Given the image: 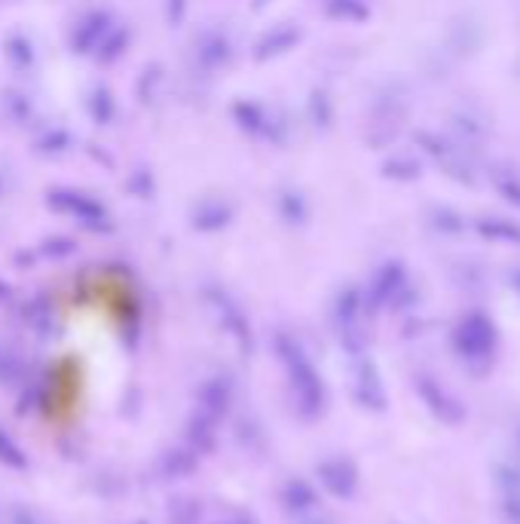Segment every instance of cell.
I'll return each instance as SVG.
<instances>
[{"mask_svg": "<svg viewBox=\"0 0 520 524\" xmlns=\"http://www.w3.org/2000/svg\"><path fill=\"white\" fill-rule=\"evenodd\" d=\"M276 353H278V362L285 365V372H288V396L294 411L304 420L322 418L324 405H328V390H324L322 374L315 372V365L309 362L304 346L288 335H278Z\"/></svg>", "mask_w": 520, "mask_h": 524, "instance_id": "1", "label": "cell"}, {"mask_svg": "<svg viewBox=\"0 0 520 524\" xmlns=\"http://www.w3.org/2000/svg\"><path fill=\"white\" fill-rule=\"evenodd\" d=\"M450 344H453L456 356H460L471 372L484 374V372H490L496 350H499V331H496L487 313H465L453 326Z\"/></svg>", "mask_w": 520, "mask_h": 524, "instance_id": "2", "label": "cell"}, {"mask_svg": "<svg viewBox=\"0 0 520 524\" xmlns=\"http://www.w3.org/2000/svg\"><path fill=\"white\" fill-rule=\"evenodd\" d=\"M416 392L423 399V405L432 411V418H438L447 427H460L465 420V405L460 402V396H453L438 377L432 374H416Z\"/></svg>", "mask_w": 520, "mask_h": 524, "instance_id": "3", "label": "cell"}, {"mask_svg": "<svg viewBox=\"0 0 520 524\" xmlns=\"http://www.w3.org/2000/svg\"><path fill=\"white\" fill-rule=\"evenodd\" d=\"M419 142H423L425 151L447 169V175L460 179L462 184H475V163H471L469 151H465L460 142L441 138V135H419Z\"/></svg>", "mask_w": 520, "mask_h": 524, "instance_id": "4", "label": "cell"}, {"mask_svg": "<svg viewBox=\"0 0 520 524\" xmlns=\"http://www.w3.org/2000/svg\"><path fill=\"white\" fill-rule=\"evenodd\" d=\"M315 479L331 497L349 500V497H355V491H359L361 475H359V466H355L349 457H328L315 466Z\"/></svg>", "mask_w": 520, "mask_h": 524, "instance_id": "5", "label": "cell"}, {"mask_svg": "<svg viewBox=\"0 0 520 524\" xmlns=\"http://www.w3.org/2000/svg\"><path fill=\"white\" fill-rule=\"evenodd\" d=\"M352 396H355V402H359L361 408H368V411H386L389 396H386L383 377H379L374 362L359 359L355 374H352Z\"/></svg>", "mask_w": 520, "mask_h": 524, "instance_id": "6", "label": "cell"}, {"mask_svg": "<svg viewBox=\"0 0 520 524\" xmlns=\"http://www.w3.org/2000/svg\"><path fill=\"white\" fill-rule=\"evenodd\" d=\"M407 295V270L401 264H386L370 282V304L374 307H398Z\"/></svg>", "mask_w": 520, "mask_h": 524, "instance_id": "7", "label": "cell"}, {"mask_svg": "<svg viewBox=\"0 0 520 524\" xmlns=\"http://www.w3.org/2000/svg\"><path fill=\"white\" fill-rule=\"evenodd\" d=\"M233 405V387L227 377H208V381L196 392V414L221 423L230 414Z\"/></svg>", "mask_w": 520, "mask_h": 524, "instance_id": "8", "label": "cell"}, {"mask_svg": "<svg viewBox=\"0 0 520 524\" xmlns=\"http://www.w3.org/2000/svg\"><path fill=\"white\" fill-rule=\"evenodd\" d=\"M496 484H499L502 512H506L508 524H520V473L515 466H499L496 469Z\"/></svg>", "mask_w": 520, "mask_h": 524, "instance_id": "9", "label": "cell"}, {"mask_svg": "<svg viewBox=\"0 0 520 524\" xmlns=\"http://www.w3.org/2000/svg\"><path fill=\"white\" fill-rule=\"evenodd\" d=\"M318 503L315 488L306 479H288L282 484V506L294 515H306L313 512Z\"/></svg>", "mask_w": 520, "mask_h": 524, "instance_id": "10", "label": "cell"}, {"mask_svg": "<svg viewBox=\"0 0 520 524\" xmlns=\"http://www.w3.org/2000/svg\"><path fill=\"white\" fill-rule=\"evenodd\" d=\"M199 466V454L190 448H169L160 457V473L166 479H187V475L196 473Z\"/></svg>", "mask_w": 520, "mask_h": 524, "instance_id": "11", "label": "cell"}, {"mask_svg": "<svg viewBox=\"0 0 520 524\" xmlns=\"http://www.w3.org/2000/svg\"><path fill=\"white\" fill-rule=\"evenodd\" d=\"M217 445V423L203 418V414H193L187 420V448L196 454H208Z\"/></svg>", "mask_w": 520, "mask_h": 524, "instance_id": "12", "label": "cell"}, {"mask_svg": "<svg viewBox=\"0 0 520 524\" xmlns=\"http://www.w3.org/2000/svg\"><path fill=\"white\" fill-rule=\"evenodd\" d=\"M475 230L484 240L490 243H506V245H520V221L508 218H480Z\"/></svg>", "mask_w": 520, "mask_h": 524, "instance_id": "13", "label": "cell"}, {"mask_svg": "<svg viewBox=\"0 0 520 524\" xmlns=\"http://www.w3.org/2000/svg\"><path fill=\"white\" fill-rule=\"evenodd\" d=\"M0 464L6 469H15V473H25L28 469V454L22 448L15 438L6 433V429H0Z\"/></svg>", "mask_w": 520, "mask_h": 524, "instance_id": "14", "label": "cell"}, {"mask_svg": "<svg viewBox=\"0 0 520 524\" xmlns=\"http://www.w3.org/2000/svg\"><path fill=\"white\" fill-rule=\"evenodd\" d=\"M199 515H203V506H199V500L178 497V500H172V503H169L166 519H169V524H196Z\"/></svg>", "mask_w": 520, "mask_h": 524, "instance_id": "15", "label": "cell"}, {"mask_svg": "<svg viewBox=\"0 0 520 524\" xmlns=\"http://www.w3.org/2000/svg\"><path fill=\"white\" fill-rule=\"evenodd\" d=\"M493 184L511 206L520 209V172H515V169H508V166H499L493 172Z\"/></svg>", "mask_w": 520, "mask_h": 524, "instance_id": "16", "label": "cell"}, {"mask_svg": "<svg viewBox=\"0 0 520 524\" xmlns=\"http://www.w3.org/2000/svg\"><path fill=\"white\" fill-rule=\"evenodd\" d=\"M331 13L340 15V19H352V22L368 19V6H364L361 0H333Z\"/></svg>", "mask_w": 520, "mask_h": 524, "instance_id": "17", "label": "cell"}, {"mask_svg": "<svg viewBox=\"0 0 520 524\" xmlns=\"http://www.w3.org/2000/svg\"><path fill=\"white\" fill-rule=\"evenodd\" d=\"M386 175H395V179H416L419 166L414 160H395V163L386 166Z\"/></svg>", "mask_w": 520, "mask_h": 524, "instance_id": "18", "label": "cell"}, {"mask_svg": "<svg viewBox=\"0 0 520 524\" xmlns=\"http://www.w3.org/2000/svg\"><path fill=\"white\" fill-rule=\"evenodd\" d=\"M13 524H37V519H34V515H31V512H25V510H15Z\"/></svg>", "mask_w": 520, "mask_h": 524, "instance_id": "19", "label": "cell"}, {"mask_svg": "<svg viewBox=\"0 0 520 524\" xmlns=\"http://www.w3.org/2000/svg\"><path fill=\"white\" fill-rule=\"evenodd\" d=\"M227 524H258V521H254L251 515H236V519L227 521Z\"/></svg>", "mask_w": 520, "mask_h": 524, "instance_id": "20", "label": "cell"}, {"mask_svg": "<svg viewBox=\"0 0 520 524\" xmlns=\"http://www.w3.org/2000/svg\"><path fill=\"white\" fill-rule=\"evenodd\" d=\"M511 285H515V289L520 291V267L515 270V273H511Z\"/></svg>", "mask_w": 520, "mask_h": 524, "instance_id": "21", "label": "cell"}, {"mask_svg": "<svg viewBox=\"0 0 520 524\" xmlns=\"http://www.w3.org/2000/svg\"><path fill=\"white\" fill-rule=\"evenodd\" d=\"M300 524H331V521H324V519H304Z\"/></svg>", "mask_w": 520, "mask_h": 524, "instance_id": "22", "label": "cell"}, {"mask_svg": "<svg viewBox=\"0 0 520 524\" xmlns=\"http://www.w3.org/2000/svg\"><path fill=\"white\" fill-rule=\"evenodd\" d=\"M517 445H520V442H517Z\"/></svg>", "mask_w": 520, "mask_h": 524, "instance_id": "23", "label": "cell"}]
</instances>
